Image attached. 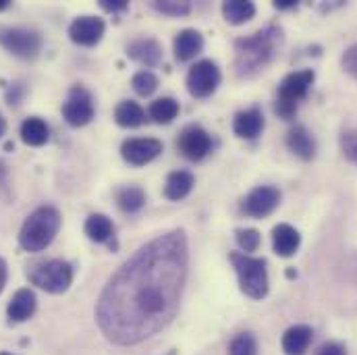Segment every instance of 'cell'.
<instances>
[{
  "mask_svg": "<svg viewBox=\"0 0 357 355\" xmlns=\"http://www.w3.org/2000/svg\"><path fill=\"white\" fill-rule=\"evenodd\" d=\"M100 6L106 13H121V10H127L129 4L125 0H100Z\"/></svg>",
  "mask_w": 357,
  "mask_h": 355,
  "instance_id": "836d02e7",
  "label": "cell"
},
{
  "mask_svg": "<svg viewBox=\"0 0 357 355\" xmlns=\"http://www.w3.org/2000/svg\"><path fill=\"white\" fill-rule=\"evenodd\" d=\"M96 108H93V100L91 93L84 86H73L67 102L63 104V119L71 125V127H84L93 119Z\"/></svg>",
  "mask_w": 357,
  "mask_h": 355,
  "instance_id": "ba28073f",
  "label": "cell"
},
{
  "mask_svg": "<svg viewBox=\"0 0 357 355\" xmlns=\"http://www.w3.org/2000/svg\"><path fill=\"white\" fill-rule=\"evenodd\" d=\"M23 93H25V88H23V84H15L13 88L6 91V100H8V104H10V106H17V104L21 102Z\"/></svg>",
  "mask_w": 357,
  "mask_h": 355,
  "instance_id": "e575fe53",
  "label": "cell"
},
{
  "mask_svg": "<svg viewBox=\"0 0 357 355\" xmlns=\"http://www.w3.org/2000/svg\"><path fill=\"white\" fill-rule=\"evenodd\" d=\"M178 152L189 158V160H202L210 154L212 150V139L208 135V131H204L199 125H189L181 131L177 139Z\"/></svg>",
  "mask_w": 357,
  "mask_h": 355,
  "instance_id": "8fae6325",
  "label": "cell"
},
{
  "mask_svg": "<svg viewBox=\"0 0 357 355\" xmlns=\"http://www.w3.org/2000/svg\"><path fill=\"white\" fill-rule=\"evenodd\" d=\"M287 146L289 150L299 156L301 160H312L316 156V139L303 125H295L289 135H287Z\"/></svg>",
  "mask_w": 357,
  "mask_h": 355,
  "instance_id": "ac0fdd59",
  "label": "cell"
},
{
  "mask_svg": "<svg viewBox=\"0 0 357 355\" xmlns=\"http://www.w3.org/2000/svg\"><path fill=\"white\" fill-rule=\"evenodd\" d=\"M114 197H116V206H119L123 212H129V214L142 210L144 204H146V193H144V189L137 187V185H127V187L116 189Z\"/></svg>",
  "mask_w": 357,
  "mask_h": 355,
  "instance_id": "cb8c5ba5",
  "label": "cell"
},
{
  "mask_svg": "<svg viewBox=\"0 0 357 355\" xmlns=\"http://www.w3.org/2000/svg\"><path fill=\"white\" fill-rule=\"evenodd\" d=\"M36 305H38V299H36V293L31 289H19L13 299L8 301V308H6V314L13 322H25L33 316L36 312Z\"/></svg>",
  "mask_w": 357,
  "mask_h": 355,
  "instance_id": "e0dca14e",
  "label": "cell"
},
{
  "mask_svg": "<svg viewBox=\"0 0 357 355\" xmlns=\"http://www.w3.org/2000/svg\"><path fill=\"white\" fill-rule=\"evenodd\" d=\"M299 243H301V235L295 227L280 222L272 229V248L280 258L295 256V252L299 250Z\"/></svg>",
  "mask_w": 357,
  "mask_h": 355,
  "instance_id": "9a60e30c",
  "label": "cell"
},
{
  "mask_svg": "<svg viewBox=\"0 0 357 355\" xmlns=\"http://www.w3.org/2000/svg\"><path fill=\"white\" fill-rule=\"evenodd\" d=\"M104 21L100 17H77L69 25V38L79 46H96L104 36Z\"/></svg>",
  "mask_w": 357,
  "mask_h": 355,
  "instance_id": "4fadbf2b",
  "label": "cell"
},
{
  "mask_svg": "<svg viewBox=\"0 0 357 355\" xmlns=\"http://www.w3.org/2000/svg\"><path fill=\"white\" fill-rule=\"evenodd\" d=\"M237 243L243 250V254H252L260 248L262 235L256 229H239L237 231Z\"/></svg>",
  "mask_w": 357,
  "mask_h": 355,
  "instance_id": "4dcf8cb0",
  "label": "cell"
},
{
  "mask_svg": "<svg viewBox=\"0 0 357 355\" xmlns=\"http://www.w3.org/2000/svg\"><path fill=\"white\" fill-rule=\"evenodd\" d=\"M229 355H258V341L252 333H241L231 341Z\"/></svg>",
  "mask_w": 357,
  "mask_h": 355,
  "instance_id": "83f0119b",
  "label": "cell"
},
{
  "mask_svg": "<svg viewBox=\"0 0 357 355\" xmlns=\"http://www.w3.org/2000/svg\"><path fill=\"white\" fill-rule=\"evenodd\" d=\"M173 46H175V59L181 61V63H185V61L195 59V56L202 52V48H204V38H202V33L195 31V29H183V31H178L177 33Z\"/></svg>",
  "mask_w": 357,
  "mask_h": 355,
  "instance_id": "d6986e66",
  "label": "cell"
},
{
  "mask_svg": "<svg viewBox=\"0 0 357 355\" xmlns=\"http://www.w3.org/2000/svg\"><path fill=\"white\" fill-rule=\"evenodd\" d=\"M341 65H343L345 73H349L354 80H357V44L349 46V48L345 50V54H343V59H341Z\"/></svg>",
  "mask_w": 357,
  "mask_h": 355,
  "instance_id": "d6a6232c",
  "label": "cell"
},
{
  "mask_svg": "<svg viewBox=\"0 0 357 355\" xmlns=\"http://www.w3.org/2000/svg\"><path fill=\"white\" fill-rule=\"evenodd\" d=\"M264 129V114L260 108H248V110H241L237 112L235 121H233V131L237 137H243V139H256Z\"/></svg>",
  "mask_w": 357,
  "mask_h": 355,
  "instance_id": "5bb4252c",
  "label": "cell"
},
{
  "mask_svg": "<svg viewBox=\"0 0 357 355\" xmlns=\"http://www.w3.org/2000/svg\"><path fill=\"white\" fill-rule=\"evenodd\" d=\"M220 84V71L212 61L195 63L187 73V89L195 98H208Z\"/></svg>",
  "mask_w": 357,
  "mask_h": 355,
  "instance_id": "9c48e42d",
  "label": "cell"
},
{
  "mask_svg": "<svg viewBox=\"0 0 357 355\" xmlns=\"http://www.w3.org/2000/svg\"><path fill=\"white\" fill-rule=\"evenodd\" d=\"M27 276L46 293H65L73 282V266L65 260H44L31 264Z\"/></svg>",
  "mask_w": 357,
  "mask_h": 355,
  "instance_id": "8992f818",
  "label": "cell"
},
{
  "mask_svg": "<svg viewBox=\"0 0 357 355\" xmlns=\"http://www.w3.org/2000/svg\"><path fill=\"white\" fill-rule=\"evenodd\" d=\"M127 54L146 65V67H156L162 61V48L154 38H137L127 46Z\"/></svg>",
  "mask_w": 357,
  "mask_h": 355,
  "instance_id": "2e32d148",
  "label": "cell"
},
{
  "mask_svg": "<svg viewBox=\"0 0 357 355\" xmlns=\"http://www.w3.org/2000/svg\"><path fill=\"white\" fill-rule=\"evenodd\" d=\"M6 276H8V266H6L4 258H0V293H2V289L6 285Z\"/></svg>",
  "mask_w": 357,
  "mask_h": 355,
  "instance_id": "8d00e7d4",
  "label": "cell"
},
{
  "mask_svg": "<svg viewBox=\"0 0 357 355\" xmlns=\"http://www.w3.org/2000/svg\"><path fill=\"white\" fill-rule=\"evenodd\" d=\"M312 328L305 324H295L282 335V352L284 355H305L312 343Z\"/></svg>",
  "mask_w": 357,
  "mask_h": 355,
  "instance_id": "ffe728a7",
  "label": "cell"
},
{
  "mask_svg": "<svg viewBox=\"0 0 357 355\" xmlns=\"http://www.w3.org/2000/svg\"><path fill=\"white\" fill-rule=\"evenodd\" d=\"M133 89L139 93V96H152L156 89H158V77L152 73V71H139L137 75H133V82H131Z\"/></svg>",
  "mask_w": 357,
  "mask_h": 355,
  "instance_id": "f546056e",
  "label": "cell"
},
{
  "mask_svg": "<svg viewBox=\"0 0 357 355\" xmlns=\"http://www.w3.org/2000/svg\"><path fill=\"white\" fill-rule=\"evenodd\" d=\"M160 152H162V142L154 137H133V139H125L121 146V156L133 167L152 163L154 158L160 156Z\"/></svg>",
  "mask_w": 357,
  "mask_h": 355,
  "instance_id": "7c38bea8",
  "label": "cell"
},
{
  "mask_svg": "<svg viewBox=\"0 0 357 355\" xmlns=\"http://www.w3.org/2000/svg\"><path fill=\"white\" fill-rule=\"evenodd\" d=\"M280 204V191L272 185H262L252 189L243 202H241V210L243 214L252 216V218H264L268 214H272Z\"/></svg>",
  "mask_w": 357,
  "mask_h": 355,
  "instance_id": "30bf717a",
  "label": "cell"
},
{
  "mask_svg": "<svg viewBox=\"0 0 357 355\" xmlns=\"http://www.w3.org/2000/svg\"><path fill=\"white\" fill-rule=\"evenodd\" d=\"M189 266L185 231L165 233L139 248L104 287L96 318L108 341L137 345L177 316Z\"/></svg>",
  "mask_w": 357,
  "mask_h": 355,
  "instance_id": "6da1fadb",
  "label": "cell"
},
{
  "mask_svg": "<svg viewBox=\"0 0 357 355\" xmlns=\"http://www.w3.org/2000/svg\"><path fill=\"white\" fill-rule=\"evenodd\" d=\"M4 131H6V123H4V119H2V114H0V137L4 135Z\"/></svg>",
  "mask_w": 357,
  "mask_h": 355,
  "instance_id": "f35d334b",
  "label": "cell"
},
{
  "mask_svg": "<svg viewBox=\"0 0 357 355\" xmlns=\"http://www.w3.org/2000/svg\"><path fill=\"white\" fill-rule=\"evenodd\" d=\"M114 121H116V125H121V127H139L144 121H146V112H144V108L137 104V102H133V100H125V102H121L119 106H116V110H114Z\"/></svg>",
  "mask_w": 357,
  "mask_h": 355,
  "instance_id": "d4e9b609",
  "label": "cell"
},
{
  "mask_svg": "<svg viewBox=\"0 0 357 355\" xmlns=\"http://www.w3.org/2000/svg\"><path fill=\"white\" fill-rule=\"evenodd\" d=\"M314 80H316V73L312 69L289 73L280 82L278 96H276V102H274V112L280 119L291 121L295 116V112H297V104L307 96V91L312 88Z\"/></svg>",
  "mask_w": 357,
  "mask_h": 355,
  "instance_id": "5b68a950",
  "label": "cell"
},
{
  "mask_svg": "<svg viewBox=\"0 0 357 355\" xmlns=\"http://www.w3.org/2000/svg\"><path fill=\"white\" fill-rule=\"evenodd\" d=\"M222 15L231 25H243L256 15V4L248 0H227L222 2Z\"/></svg>",
  "mask_w": 357,
  "mask_h": 355,
  "instance_id": "603a6c76",
  "label": "cell"
},
{
  "mask_svg": "<svg viewBox=\"0 0 357 355\" xmlns=\"http://www.w3.org/2000/svg\"><path fill=\"white\" fill-rule=\"evenodd\" d=\"M0 355H10V354H0Z\"/></svg>",
  "mask_w": 357,
  "mask_h": 355,
  "instance_id": "60d3db41",
  "label": "cell"
},
{
  "mask_svg": "<svg viewBox=\"0 0 357 355\" xmlns=\"http://www.w3.org/2000/svg\"><path fill=\"white\" fill-rule=\"evenodd\" d=\"M282 42V29L268 25L264 29L235 42V73L243 80L256 77L274 61Z\"/></svg>",
  "mask_w": 357,
  "mask_h": 355,
  "instance_id": "7a4b0ae2",
  "label": "cell"
},
{
  "mask_svg": "<svg viewBox=\"0 0 357 355\" xmlns=\"http://www.w3.org/2000/svg\"><path fill=\"white\" fill-rule=\"evenodd\" d=\"M19 135H21L23 144H27V146H44L50 137V131H48V125L44 123V119L29 116L21 123Z\"/></svg>",
  "mask_w": 357,
  "mask_h": 355,
  "instance_id": "44dd1931",
  "label": "cell"
},
{
  "mask_svg": "<svg viewBox=\"0 0 357 355\" xmlns=\"http://www.w3.org/2000/svg\"><path fill=\"white\" fill-rule=\"evenodd\" d=\"M195 185V177L189 173V171H175L171 173L167 179V185H165V195L173 202H178L183 197L189 195V191L193 189Z\"/></svg>",
  "mask_w": 357,
  "mask_h": 355,
  "instance_id": "7402d4cb",
  "label": "cell"
},
{
  "mask_svg": "<svg viewBox=\"0 0 357 355\" xmlns=\"http://www.w3.org/2000/svg\"><path fill=\"white\" fill-rule=\"evenodd\" d=\"M318 355H347V352H345V347L339 345V343H326V345L320 347Z\"/></svg>",
  "mask_w": 357,
  "mask_h": 355,
  "instance_id": "d590c367",
  "label": "cell"
},
{
  "mask_svg": "<svg viewBox=\"0 0 357 355\" xmlns=\"http://www.w3.org/2000/svg\"><path fill=\"white\" fill-rule=\"evenodd\" d=\"M339 144H341L343 156H345L349 163L357 165V129H347V131H343L341 137H339Z\"/></svg>",
  "mask_w": 357,
  "mask_h": 355,
  "instance_id": "1f68e13d",
  "label": "cell"
},
{
  "mask_svg": "<svg viewBox=\"0 0 357 355\" xmlns=\"http://www.w3.org/2000/svg\"><path fill=\"white\" fill-rule=\"evenodd\" d=\"M61 229V212L54 206L36 208L23 222L19 231V246L25 252H42L46 250Z\"/></svg>",
  "mask_w": 357,
  "mask_h": 355,
  "instance_id": "3957f363",
  "label": "cell"
},
{
  "mask_svg": "<svg viewBox=\"0 0 357 355\" xmlns=\"http://www.w3.org/2000/svg\"><path fill=\"white\" fill-rule=\"evenodd\" d=\"M150 6L160 10L162 15H171V17H181L191 10V2H187V0H181V2L178 0H152Z\"/></svg>",
  "mask_w": 357,
  "mask_h": 355,
  "instance_id": "f1b7e54d",
  "label": "cell"
},
{
  "mask_svg": "<svg viewBox=\"0 0 357 355\" xmlns=\"http://www.w3.org/2000/svg\"><path fill=\"white\" fill-rule=\"evenodd\" d=\"M8 6H10L8 0H0V10H4V8H8Z\"/></svg>",
  "mask_w": 357,
  "mask_h": 355,
  "instance_id": "ab89813d",
  "label": "cell"
},
{
  "mask_svg": "<svg viewBox=\"0 0 357 355\" xmlns=\"http://www.w3.org/2000/svg\"><path fill=\"white\" fill-rule=\"evenodd\" d=\"M274 6H276L278 10H289V8H295L297 2H295V0H276Z\"/></svg>",
  "mask_w": 357,
  "mask_h": 355,
  "instance_id": "74e56055",
  "label": "cell"
},
{
  "mask_svg": "<svg viewBox=\"0 0 357 355\" xmlns=\"http://www.w3.org/2000/svg\"><path fill=\"white\" fill-rule=\"evenodd\" d=\"M112 233H114L112 220L108 216H104V214H91L86 220V235L91 241H96V243L110 241Z\"/></svg>",
  "mask_w": 357,
  "mask_h": 355,
  "instance_id": "484cf974",
  "label": "cell"
},
{
  "mask_svg": "<svg viewBox=\"0 0 357 355\" xmlns=\"http://www.w3.org/2000/svg\"><path fill=\"white\" fill-rule=\"evenodd\" d=\"M229 258H231V264L237 272L241 291L252 299L266 297L268 287H270L266 260L264 258H254V256L243 254V252H233Z\"/></svg>",
  "mask_w": 357,
  "mask_h": 355,
  "instance_id": "277c9868",
  "label": "cell"
},
{
  "mask_svg": "<svg viewBox=\"0 0 357 355\" xmlns=\"http://www.w3.org/2000/svg\"><path fill=\"white\" fill-rule=\"evenodd\" d=\"M0 46L17 59L33 61L42 50V36L25 27H0Z\"/></svg>",
  "mask_w": 357,
  "mask_h": 355,
  "instance_id": "52a82bcc",
  "label": "cell"
},
{
  "mask_svg": "<svg viewBox=\"0 0 357 355\" xmlns=\"http://www.w3.org/2000/svg\"><path fill=\"white\" fill-rule=\"evenodd\" d=\"M178 114V102L175 98H158L150 104V116L152 121L160 123V125H169L177 119Z\"/></svg>",
  "mask_w": 357,
  "mask_h": 355,
  "instance_id": "4316f807",
  "label": "cell"
}]
</instances>
